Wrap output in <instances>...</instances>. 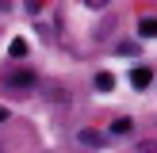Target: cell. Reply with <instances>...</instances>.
<instances>
[{"label": "cell", "instance_id": "obj_8", "mask_svg": "<svg viewBox=\"0 0 157 153\" xmlns=\"http://www.w3.org/2000/svg\"><path fill=\"white\" fill-rule=\"evenodd\" d=\"M4 115H8V111H4V107H0V122H4Z\"/></svg>", "mask_w": 157, "mask_h": 153}, {"label": "cell", "instance_id": "obj_6", "mask_svg": "<svg viewBox=\"0 0 157 153\" xmlns=\"http://www.w3.org/2000/svg\"><path fill=\"white\" fill-rule=\"evenodd\" d=\"M81 142H84V145H104V142H100V134H96V130H81Z\"/></svg>", "mask_w": 157, "mask_h": 153}, {"label": "cell", "instance_id": "obj_7", "mask_svg": "<svg viewBox=\"0 0 157 153\" xmlns=\"http://www.w3.org/2000/svg\"><path fill=\"white\" fill-rule=\"evenodd\" d=\"M111 130H115V134H127V130H130V119H115Z\"/></svg>", "mask_w": 157, "mask_h": 153}, {"label": "cell", "instance_id": "obj_4", "mask_svg": "<svg viewBox=\"0 0 157 153\" xmlns=\"http://www.w3.org/2000/svg\"><path fill=\"white\" fill-rule=\"evenodd\" d=\"M111 88H115V76L111 73H100L96 76V92H111Z\"/></svg>", "mask_w": 157, "mask_h": 153}, {"label": "cell", "instance_id": "obj_1", "mask_svg": "<svg viewBox=\"0 0 157 153\" xmlns=\"http://www.w3.org/2000/svg\"><path fill=\"white\" fill-rule=\"evenodd\" d=\"M35 80H38L35 73H12V76H4V84H8V88H15V92H23V88H35Z\"/></svg>", "mask_w": 157, "mask_h": 153}, {"label": "cell", "instance_id": "obj_3", "mask_svg": "<svg viewBox=\"0 0 157 153\" xmlns=\"http://www.w3.org/2000/svg\"><path fill=\"white\" fill-rule=\"evenodd\" d=\"M138 35H142V38H157V19H153V15L138 19Z\"/></svg>", "mask_w": 157, "mask_h": 153}, {"label": "cell", "instance_id": "obj_5", "mask_svg": "<svg viewBox=\"0 0 157 153\" xmlns=\"http://www.w3.org/2000/svg\"><path fill=\"white\" fill-rule=\"evenodd\" d=\"M8 54H12V58H23V54H27V38H12Z\"/></svg>", "mask_w": 157, "mask_h": 153}, {"label": "cell", "instance_id": "obj_2", "mask_svg": "<svg viewBox=\"0 0 157 153\" xmlns=\"http://www.w3.org/2000/svg\"><path fill=\"white\" fill-rule=\"evenodd\" d=\"M150 80H153V73L146 65H138L134 73H130V84H134V88H150Z\"/></svg>", "mask_w": 157, "mask_h": 153}]
</instances>
